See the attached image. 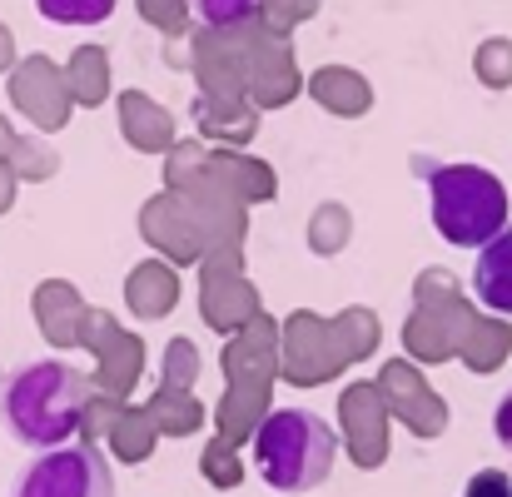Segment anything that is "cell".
Listing matches in <instances>:
<instances>
[{
	"label": "cell",
	"instance_id": "cell-1",
	"mask_svg": "<svg viewBox=\"0 0 512 497\" xmlns=\"http://www.w3.org/2000/svg\"><path fill=\"white\" fill-rule=\"evenodd\" d=\"M90 398L95 383L85 368H75L70 358H30L0 383V428L20 448L45 453L70 443V433L90 413Z\"/></svg>",
	"mask_w": 512,
	"mask_h": 497
},
{
	"label": "cell",
	"instance_id": "cell-2",
	"mask_svg": "<svg viewBox=\"0 0 512 497\" xmlns=\"http://www.w3.org/2000/svg\"><path fill=\"white\" fill-rule=\"evenodd\" d=\"M339 433L309 408H274L254 428V468L274 493H314L329 483Z\"/></svg>",
	"mask_w": 512,
	"mask_h": 497
},
{
	"label": "cell",
	"instance_id": "cell-3",
	"mask_svg": "<svg viewBox=\"0 0 512 497\" xmlns=\"http://www.w3.org/2000/svg\"><path fill=\"white\" fill-rule=\"evenodd\" d=\"M433 229L458 249H483L508 224V184L483 165H428Z\"/></svg>",
	"mask_w": 512,
	"mask_h": 497
},
{
	"label": "cell",
	"instance_id": "cell-4",
	"mask_svg": "<svg viewBox=\"0 0 512 497\" xmlns=\"http://www.w3.org/2000/svg\"><path fill=\"white\" fill-rule=\"evenodd\" d=\"M10 497H115V473L95 443H60L15 473Z\"/></svg>",
	"mask_w": 512,
	"mask_h": 497
},
{
	"label": "cell",
	"instance_id": "cell-5",
	"mask_svg": "<svg viewBox=\"0 0 512 497\" xmlns=\"http://www.w3.org/2000/svg\"><path fill=\"white\" fill-rule=\"evenodd\" d=\"M473 294L483 299V309L493 314H508L512 319V219L478 249V264H473Z\"/></svg>",
	"mask_w": 512,
	"mask_h": 497
},
{
	"label": "cell",
	"instance_id": "cell-6",
	"mask_svg": "<svg viewBox=\"0 0 512 497\" xmlns=\"http://www.w3.org/2000/svg\"><path fill=\"white\" fill-rule=\"evenodd\" d=\"M264 0H189V15L209 30H239L259 15Z\"/></svg>",
	"mask_w": 512,
	"mask_h": 497
},
{
	"label": "cell",
	"instance_id": "cell-7",
	"mask_svg": "<svg viewBox=\"0 0 512 497\" xmlns=\"http://www.w3.org/2000/svg\"><path fill=\"white\" fill-rule=\"evenodd\" d=\"M50 25H100L115 15V0H35Z\"/></svg>",
	"mask_w": 512,
	"mask_h": 497
},
{
	"label": "cell",
	"instance_id": "cell-8",
	"mask_svg": "<svg viewBox=\"0 0 512 497\" xmlns=\"http://www.w3.org/2000/svg\"><path fill=\"white\" fill-rule=\"evenodd\" d=\"M463 497H512V478L503 468H478V473L468 478Z\"/></svg>",
	"mask_w": 512,
	"mask_h": 497
},
{
	"label": "cell",
	"instance_id": "cell-9",
	"mask_svg": "<svg viewBox=\"0 0 512 497\" xmlns=\"http://www.w3.org/2000/svg\"><path fill=\"white\" fill-rule=\"evenodd\" d=\"M493 438L512 453V388L498 398V408H493Z\"/></svg>",
	"mask_w": 512,
	"mask_h": 497
}]
</instances>
